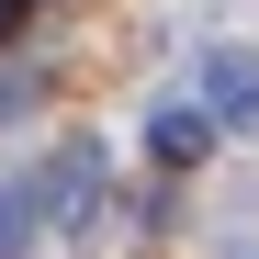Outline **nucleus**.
<instances>
[{
  "mask_svg": "<svg viewBox=\"0 0 259 259\" xmlns=\"http://www.w3.org/2000/svg\"><path fill=\"white\" fill-rule=\"evenodd\" d=\"M34 192H46V237H79L102 214V192H113V158H102V136H68L46 169H34Z\"/></svg>",
  "mask_w": 259,
  "mask_h": 259,
  "instance_id": "obj_1",
  "label": "nucleus"
},
{
  "mask_svg": "<svg viewBox=\"0 0 259 259\" xmlns=\"http://www.w3.org/2000/svg\"><path fill=\"white\" fill-rule=\"evenodd\" d=\"M203 113L226 136H259V57L248 46H203Z\"/></svg>",
  "mask_w": 259,
  "mask_h": 259,
  "instance_id": "obj_2",
  "label": "nucleus"
},
{
  "mask_svg": "<svg viewBox=\"0 0 259 259\" xmlns=\"http://www.w3.org/2000/svg\"><path fill=\"white\" fill-rule=\"evenodd\" d=\"M214 136H226V124H214L203 102H158V113H147V158H158V169H203Z\"/></svg>",
  "mask_w": 259,
  "mask_h": 259,
  "instance_id": "obj_3",
  "label": "nucleus"
},
{
  "mask_svg": "<svg viewBox=\"0 0 259 259\" xmlns=\"http://www.w3.org/2000/svg\"><path fill=\"white\" fill-rule=\"evenodd\" d=\"M34 237H46V192H34V169H23V181H0V259H23Z\"/></svg>",
  "mask_w": 259,
  "mask_h": 259,
  "instance_id": "obj_4",
  "label": "nucleus"
},
{
  "mask_svg": "<svg viewBox=\"0 0 259 259\" xmlns=\"http://www.w3.org/2000/svg\"><path fill=\"white\" fill-rule=\"evenodd\" d=\"M12 113H34V79H23V68H0V124H12Z\"/></svg>",
  "mask_w": 259,
  "mask_h": 259,
  "instance_id": "obj_5",
  "label": "nucleus"
},
{
  "mask_svg": "<svg viewBox=\"0 0 259 259\" xmlns=\"http://www.w3.org/2000/svg\"><path fill=\"white\" fill-rule=\"evenodd\" d=\"M0 34H12V0H0Z\"/></svg>",
  "mask_w": 259,
  "mask_h": 259,
  "instance_id": "obj_6",
  "label": "nucleus"
},
{
  "mask_svg": "<svg viewBox=\"0 0 259 259\" xmlns=\"http://www.w3.org/2000/svg\"><path fill=\"white\" fill-rule=\"evenodd\" d=\"M237 259H259V248H237Z\"/></svg>",
  "mask_w": 259,
  "mask_h": 259,
  "instance_id": "obj_7",
  "label": "nucleus"
}]
</instances>
